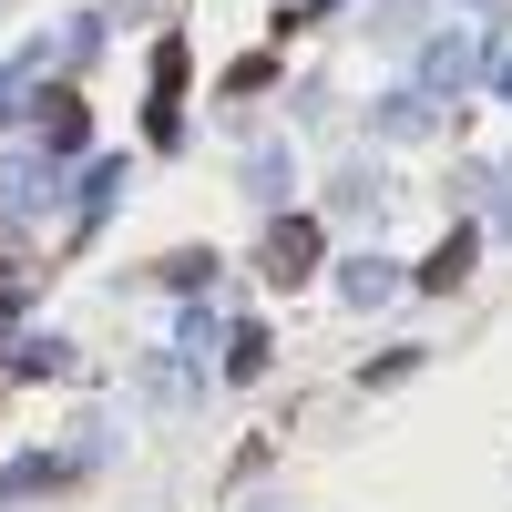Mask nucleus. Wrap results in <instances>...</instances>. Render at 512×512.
Here are the masks:
<instances>
[{
	"mask_svg": "<svg viewBox=\"0 0 512 512\" xmlns=\"http://www.w3.org/2000/svg\"><path fill=\"white\" fill-rule=\"evenodd\" d=\"M308 256H318V226L297 216V226H277V236H267V277H277V287H297V277H308Z\"/></svg>",
	"mask_w": 512,
	"mask_h": 512,
	"instance_id": "obj_1",
	"label": "nucleus"
},
{
	"mask_svg": "<svg viewBox=\"0 0 512 512\" xmlns=\"http://www.w3.org/2000/svg\"><path fill=\"white\" fill-rule=\"evenodd\" d=\"M461 267H472V236H451V246H441L431 267H420V277H431V287H461Z\"/></svg>",
	"mask_w": 512,
	"mask_h": 512,
	"instance_id": "obj_2",
	"label": "nucleus"
}]
</instances>
